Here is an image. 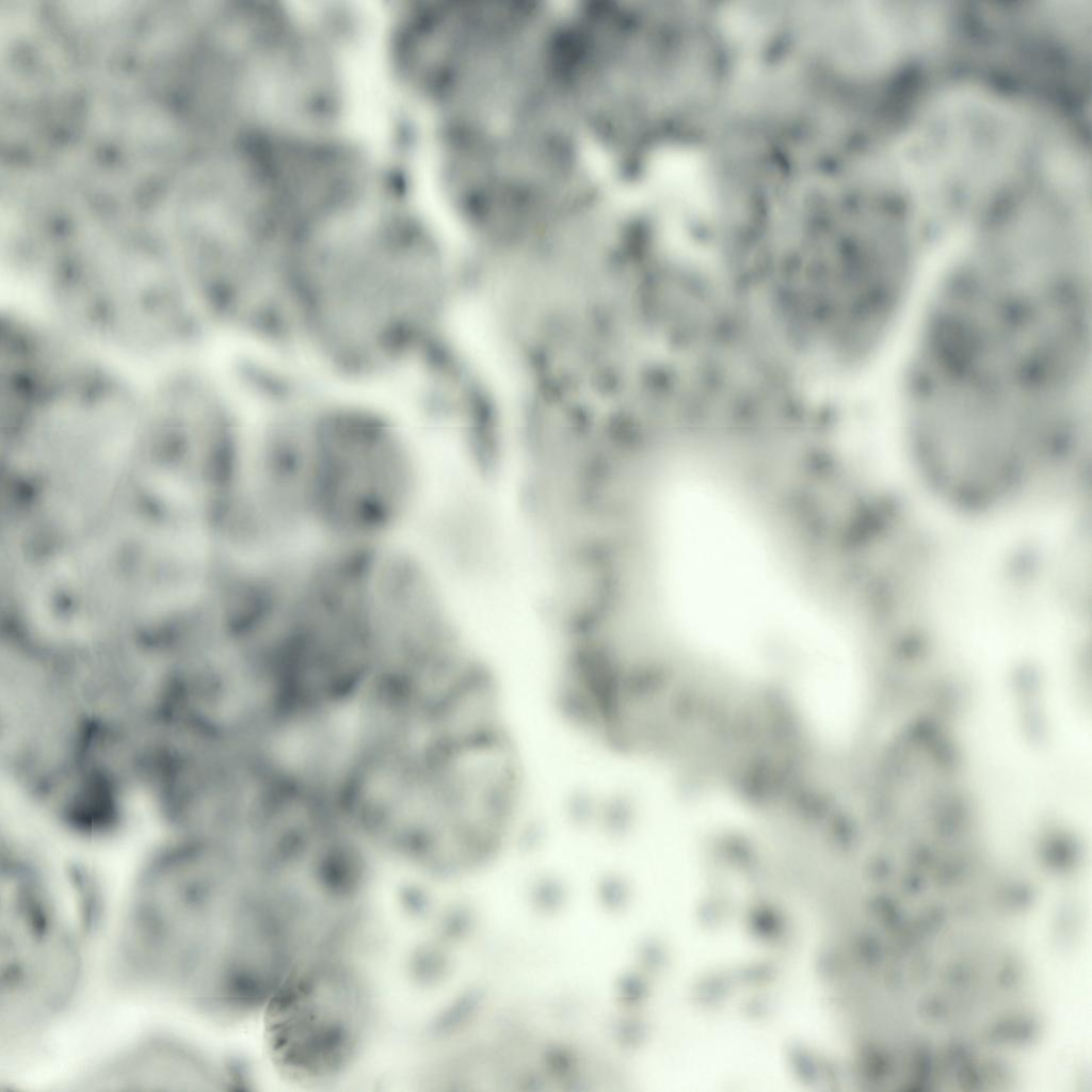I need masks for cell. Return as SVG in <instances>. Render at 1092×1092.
Segmentation results:
<instances>
[{
  "label": "cell",
  "instance_id": "cell-3",
  "mask_svg": "<svg viewBox=\"0 0 1092 1092\" xmlns=\"http://www.w3.org/2000/svg\"><path fill=\"white\" fill-rule=\"evenodd\" d=\"M7 965L2 969L9 997L53 1007L70 987L75 962L49 899L29 874L9 876Z\"/></svg>",
  "mask_w": 1092,
  "mask_h": 1092
},
{
  "label": "cell",
  "instance_id": "cell-1",
  "mask_svg": "<svg viewBox=\"0 0 1092 1092\" xmlns=\"http://www.w3.org/2000/svg\"><path fill=\"white\" fill-rule=\"evenodd\" d=\"M307 519L321 544L376 547L419 513L424 473L399 434L325 425L306 435Z\"/></svg>",
  "mask_w": 1092,
  "mask_h": 1092
},
{
  "label": "cell",
  "instance_id": "cell-2",
  "mask_svg": "<svg viewBox=\"0 0 1092 1092\" xmlns=\"http://www.w3.org/2000/svg\"><path fill=\"white\" fill-rule=\"evenodd\" d=\"M1017 148L1016 125L995 103L968 95L938 103L899 149L919 200H975L1000 179Z\"/></svg>",
  "mask_w": 1092,
  "mask_h": 1092
},
{
  "label": "cell",
  "instance_id": "cell-5",
  "mask_svg": "<svg viewBox=\"0 0 1092 1092\" xmlns=\"http://www.w3.org/2000/svg\"><path fill=\"white\" fill-rule=\"evenodd\" d=\"M973 746L982 794L1000 832H1021L1033 806V777L1027 751L1010 710L999 698L981 707Z\"/></svg>",
  "mask_w": 1092,
  "mask_h": 1092
},
{
  "label": "cell",
  "instance_id": "cell-4",
  "mask_svg": "<svg viewBox=\"0 0 1092 1092\" xmlns=\"http://www.w3.org/2000/svg\"><path fill=\"white\" fill-rule=\"evenodd\" d=\"M820 26L829 53L847 69L874 73L928 44L937 13L924 3L853 1L824 12Z\"/></svg>",
  "mask_w": 1092,
  "mask_h": 1092
}]
</instances>
